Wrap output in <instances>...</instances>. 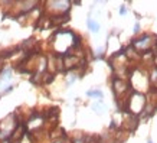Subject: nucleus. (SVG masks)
<instances>
[{"instance_id":"f257e3e1","label":"nucleus","mask_w":157,"mask_h":143,"mask_svg":"<svg viewBox=\"0 0 157 143\" xmlns=\"http://www.w3.org/2000/svg\"><path fill=\"white\" fill-rule=\"evenodd\" d=\"M150 43H151V36L144 35L140 41H137V42H136V48H137V49H141V51H146V49H148V48H150Z\"/></svg>"},{"instance_id":"f03ea898","label":"nucleus","mask_w":157,"mask_h":143,"mask_svg":"<svg viewBox=\"0 0 157 143\" xmlns=\"http://www.w3.org/2000/svg\"><path fill=\"white\" fill-rule=\"evenodd\" d=\"M88 28H90V30L94 32V34H98V32H100V23L95 22V20H92V19L88 20Z\"/></svg>"},{"instance_id":"7ed1b4c3","label":"nucleus","mask_w":157,"mask_h":143,"mask_svg":"<svg viewBox=\"0 0 157 143\" xmlns=\"http://www.w3.org/2000/svg\"><path fill=\"white\" fill-rule=\"evenodd\" d=\"M92 110H94L95 113H100V114H101V113L105 110V104H104V103H101V101L94 103V104H92Z\"/></svg>"},{"instance_id":"20e7f679","label":"nucleus","mask_w":157,"mask_h":143,"mask_svg":"<svg viewBox=\"0 0 157 143\" xmlns=\"http://www.w3.org/2000/svg\"><path fill=\"white\" fill-rule=\"evenodd\" d=\"M88 97H97V98H102V93L100 90H90L86 93Z\"/></svg>"},{"instance_id":"39448f33","label":"nucleus","mask_w":157,"mask_h":143,"mask_svg":"<svg viewBox=\"0 0 157 143\" xmlns=\"http://www.w3.org/2000/svg\"><path fill=\"white\" fill-rule=\"evenodd\" d=\"M10 74H12V71H10L9 68H7V70H5V71L2 72V80H6V78H9Z\"/></svg>"},{"instance_id":"423d86ee","label":"nucleus","mask_w":157,"mask_h":143,"mask_svg":"<svg viewBox=\"0 0 157 143\" xmlns=\"http://www.w3.org/2000/svg\"><path fill=\"white\" fill-rule=\"evenodd\" d=\"M125 13H127V10H125V7H124V6H123V7L120 9V14H123V16H124V14H125Z\"/></svg>"},{"instance_id":"0eeeda50","label":"nucleus","mask_w":157,"mask_h":143,"mask_svg":"<svg viewBox=\"0 0 157 143\" xmlns=\"http://www.w3.org/2000/svg\"><path fill=\"white\" fill-rule=\"evenodd\" d=\"M85 142V139L82 137V139H79V140H75V143H84Z\"/></svg>"},{"instance_id":"6e6552de","label":"nucleus","mask_w":157,"mask_h":143,"mask_svg":"<svg viewBox=\"0 0 157 143\" xmlns=\"http://www.w3.org/2000/svg\"><path fill=\"white\" fill-rule=\"evenodd\" d=\"M138 29H140V25H136V26H134V30H136V32H138Z\"/></svg>"},{"instance_id":"1a4fd4ad","label":"nucleus","mask_w":157,"mask_h":143,"mask_svg":"<svg viewBox=\"0 0 157 143\" xmlns=\"http://www.w3.org/2000/svg\"><path fill=\"white\" fill-rule=\"evenodd\" d=\"M148 143H153V142H151V140H150V142H148Z\"/></svg>"}]
</instances>
